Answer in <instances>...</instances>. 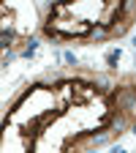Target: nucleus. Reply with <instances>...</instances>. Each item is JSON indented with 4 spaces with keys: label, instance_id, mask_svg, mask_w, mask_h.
Returning <instances> with one entry per match:
<instances>
[{
    "label": "nucleus",
    "instance_id": "nucleus-3",
    "mask_svg": "<svg viewBox=\"0 0 136 153\" xmlns=\"http://www.w3.org/2000/svg\"><path fill=\"white\" fill-rule=\"evenodd\" d=\"M63 57H65V63L76 66V55H74V52H63Z\"/></svg>",
    "mask_w": 136,
    "mask_h": 153
},
{
    "label": "nucleus",
    "instance_id": "nucleus-2",
    "mask_svg": "<svg viewBox=\"0 0 136 153\" xmlns=\"http://www.w3.org/2000/svg\"><path fill=\"white\" fill-rule=\"evenodd\" d=\"M35 49H38V41H35V38H30V44H27V49H25L22 55H25V57H33V55H35Z\"/></svg>",
    "mask_w": 136,
    "mask_h": 153
},
{
    "label": "nucleus",
    "instance_id": "nucleus-1",
    "mask_svg": "<svg viewBox=\"0 0 136 153\" xmlns=\"http://www.w3.org/2000/svg\"><path fill=\"white\" fill-rule=\"evenodd\" d=\"M117 60H120V49H109V55H106L109 68H117Z\"/></svg>",
    "mask_w": 136,
    "mask_h": 153
}]
</instances>
